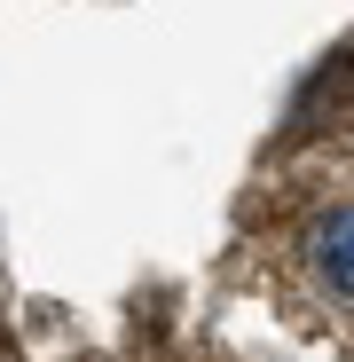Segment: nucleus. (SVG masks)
<instances>
[{
	"label": "nucleus",
	"instance_id": "1",
	"mask_svg": "<svg viewBox=\"0 0 354 362\" xmlns=\"http://www.w3.org/2000/svg\"><path fill=\"white\" fill-rule=\"evenodd\" d=\"M300 245H307V268L315 284L338 299V308H354V205H331L300 228Z\"/></svg>",
	"mask_w": 354,
	"mask_h": 362
}]
</instances>
